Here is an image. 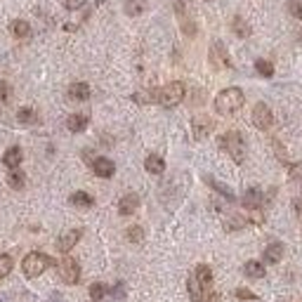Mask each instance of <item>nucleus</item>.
<instances>
[{"mask_svg":"<svg viewBox=\"0 0 302 302\" xmlns=\"http://www.w3.org/2000/svg\"><path fill=\"white\" fill-rule=\"evenodd\" d=\"M243 102H246V97H243L241 87H227L215 97V111L222 116H231L243 106Z\"/></svg>","mask_w":302,"mask_h":302,"instance_id":"nucleus-1","label":"nucleus"},{"mask_svg":"<svg viewBox=\"0 0 302 302\" xmlns=\"http://www.w3.org/2000/svg\"><path fill=\"white\" fill-rule=\"evenodd\" d=\"M220 147H222L236 163H243V158H246V142H243V137H241L239 130L224 132V135L220 137Z\"/></svg>","mask_w":302,"mask_h":302,"instance_id":"nucleus-2","label":"nucleus"},{"mask_svg":"<svg viewBox=\"0 0 302 302\" xmlns=\"http://www.w3.org/2000/svg\"><path fill=\"white\" fill-rule=\"evenodd\" d=\"M52 265V258L45 253H29L24 258V262H21V271H24L29 278H36L40 276L48 267Z\"/></svg>","mask_w":302,"mask_h":302,"instance_id":"nucleus-3","label":"nucleus"},{"mask_svg":"<svg viewBox=\"0 0 302 302\" xmlns=\"http://www.w3.org/2000/svg\"><path fill=\"white\" fill-rule=\"evenodd\" d=\"M184 83H179V80H173V83H168V85H163L158 90V104L163 106H177L182 99H184Z\"/></svg>","mask_w":302,"mask_h":302,"instance_id":"nucleus-4","label":"nucleus"},{"mask_svg":"<svg viewBox=\"0 0 302 302\" xmlns=\"http://www.w3.org/2000/svg\"><path fill=\"white\" fill-rule=\"evenodd\" d=\"M57 274H59V278H62L64 284L74 286V284H78V278H80V265L74 258H64L57 265Z\"/></svg>","mask_w":302,"mask_h":302,"instance_id":"nucleus-5","label":"nucleus"},{"mask_svg":"<svg viewBox=\"0 0 302 302\" xmlns=\"http://www.w3.org/2000/svg\"><path fill=\"white\" fill-rule=\"evenodd\" d=\"M253 125L258 130H269L271 125H274V113H271V109L265 104V102L255 104V109H253Z\"/></svg>","mask_w":302,"mask_h":302,"instance_id":"nucleus-6","label":"nucleus"},{"mask_svg":"<svg viewBox=\"0 0 302 302\" xmlns=\"http://www.w3.org/2000/svg\"><path fill=\"white\" fill-rule=\"evenodd\" d=\"M210 62L215 68H229V55L227 48L222 45V40H215L213 48H210Z\"/></svg>","mask_w":302,"mask_h":302,"instance_id":"nucleus-7","label":"nucleus"},{"mask_svg":"<svg viewBox=\"0 0 302 302\" xmlns=\"http://www.w3.org/2000/svg\"><path fill=\"white\" fill-rule=\"evenodd\" d=\"M90 166H92V173L97 175V177H104V179L113 177V173H116V166H113V160H111V158H104V156L95 158Z\"/></svg>","mask_w":302,"mask_h":302,"instance_id":"nucleus-8","label":"nucleus"},{"mask_svg":"<svg viewBox=\"0 0 302 302\" xmlns=\"http://www.w3.org/2000/svg\"><path fill=\"white\" fill-rule=\"evenodd\" d=\"M80 236H83L80 229H71V231L62 234L59 239H57V250H59V253H68V250H71V248H74L76 243L80 241Z\"/></svg>","mask_w":302,"mask_h":302,"instance_id":"nucleus-9","label":"nucleus"},{"mask_svg":"<svg viewBox=\"0 0 302 302\" xmlns=\"http://www.w3.org/2000/svg\"><path fill=\"white\" fill-rule=\"evenodd\" d=\"M191 130H194V137L196 140H205V137L213 132V121L208 116H196L194 123H191Z\"/></svg>","mask_w":302,"mask_h":302,"instance_id":"nucleus-10","label":"nucleus"},{"mask_svg":"<svg viewBox=\"0 0 302 302\" xmlns=\"http://www.w3.org/2000/svg\"><path fill=\"white\" fill-rule=\"evenodd\" d=\"M262 201H265V196H262V191L255 189V187L243 194V208H248V210H260L262 208Z\"/></svg>","mask_w":302,"mask_h":302,"instance_id":"nucleus-11","label":"nucleus"},{"mask_svg":"<svg viewBox=\"0 0 302 302\" xmlns=\"http://www.w3.org/2000/svg\"><path fill=\"white\" fill-rule=\"evenodd\" d=\"M137 208H140V196H137V194H125V196L118 201V213H121V215H132Z\"/></svg>","mask_w":302,"mask_h":302,"instance_id":"nucleus-12","label":"nucleus"},{"mask_svg":"<svg viewBox=\"0 0 302 302\" xmlns=\"http://www.w3.org/2000/svg\"><path fill=\"white\" fill-rule=\"evenodd\" d=\"M68 99H74V102L90 99V85L87 83H71L68 85Z\"/></svg>","mask_w":302,"mask_h":302,"instance_id":"nucleus-13","label":"nucleus"},{"mask_svg":"<svg viewBox=\"0 0 302 302\" xmlns=\"http://www.w3.org/2000/svg\"><path fill=\"white\" fill-rule=\"evenodd\" d=\"M21 160H24V151H21L19 147H10V149L5 151V156H3V163H5L10 170H12V168H19V166H21Z\"/></svg>","mask_w":302,"mask_h":302,"instance_id":"nucleus-14","label":"nucleus"},{"mask_svg":"<svg viewBox=\"0 0 302 302\" xmlns=\"http://www.w3.org/2000/svg\"><path fill=\"white\" fill-rule=\"evenodd\" d=\"M284 258V246L281 243H269L265 248V265H278Z\"/></svg>","mask_w":302,"mask_h":302,"instance_id":"nucleus-15","label":"nucleus"},{"mask_svg":"<svg viewBox=\"0 0 302 302\" xmlns=\"http://www.w3.org/2000/svg\"><path fill=\"white\" fill-rule=\"evenodd\" d=\"M87 123H90V118H87L85 113H71V116L66 118V128L71 130V132H83V130L87 128Z\"/></svg>","mask_w":302,"mask_h":302,"instance_id":"nucleus-16","label":"nucleus"},{"mask_svg":"<svg viewBox=\"0 0 302 302\" xmlns=\"http://www.w3.org/2000/svg\"><path fill=\"white\" fill-rule=\"evenodd\" d=\"M187 288H189V297L194 302H205V288L198 284V278L194 276V274L189 276V284H187Z\"/></svg>","mask_w":302,"mask_h":302,"instance_id":"nucleus-17","label":"nucleus"},{"mask_svg":"<svg viewBox=\"0 0 302 302\" xmlns=\"http://www.w3.org/2000/svg\"><path fill=\"white\" fill-rule=\"evenodd\" d=\"M144 168H147V173H151V175H163V170H166V160L160 158V156L151 154V156H147V160H144Z\"/></svg>","mask_w":302,"mask_h":302,"instance_id":"nucleus-18","label":"nucleus"},{"mask_svg":"<svg viewBox=\"0 0 302 302\" xmlns=\"http://www.w3.org/2000/svg\"><path fill=\"white\" fill-rule=\"evenodd\" d=\"M243 274L250 278H262L265 276V265L258 262V260H248L246 265H243Z\"/></svg>","mask_w":302,"mask_h":302,"instance_id":"nucleus-19","label":"nucleus"},{"mask_svg":"<svg viewBox=\"0 0 302 302\" xmlns=\"http://www.w3.org/2000/svg\"><path fill=\"white\" fill-rule=\"evenodd\" d=\"M194 276L198 278V284L203 286L205 290L210 288V284H213V269H210L208 265H198L196 271H194Z\"/></svg>","mask_w":302,"mask_h":302,"instance_id":"nucleus-20","label":"nucleus"},{"mask_svg":"<svg viewBox=\"0 0 302 302\" xmlns=\"http://www.w3.org/2000/svg\"><path fill=\"white\" fill-rule=\"evenodd\" d=\"M71 203H74L76 208H92L95 198L90 196L87 191H76V194H71Z\"/></svg>","mask_w":302,"mask_h":302,"instance_id":"nucleus-21","label":"nucleus"},{"mask_svg":"<svg viewBox=\"0 0 302 302\" xmlns=\"http://www.w3.org/2000/svg\"><path fill=\"white\" fill-rule=\"evenodd\" d=\"M147 10V0H125V14L128 17H137Z\"/></svg>","mask_w":302,"mask_h":302,"instance_id":"nucleus-22","label":"nucleus"},{"mask_svg":"<svg viewBox=\"0 0 302 302\" xmlns=\"http://www.w3.org/2000/svg\"><path fill=\"white\" fill-rule=\"evenodd\" d=\"M7 184L12 187V189H24V184H26L24 173H21L19 168H12V170H10V175H7Z\"/></svg>","mask_w":302,"mask_h":302,"instance_id":"nucleus-23","label":"nucleus"},{"mask_svg":"<svg viewBox=\"0 0 302 302\" xmlns=\"http://www.w3.org/2000/svg\"><path fill=\"white\" fill-rule=\"evenodd\" d=\"M12 33L17 38H29V36H31V26L26 24L24 19H14V21H12Z\"/></svg>","mask_w":302,"mask_h":302,"instance_id":"nucleus-24","label":"nucleus"},{"mask_svg":"<svg viewBox=\"0 0 302 302\" xmlns=\"http://www.w3.org/2000/svg\"><path fill=\"white\" fill-rule=\"evenodd\" d=\"M231 29H234V33L239 38H246V36H250V26L243 21L241 17H234V24H231Z\"/></svg>","mask_w":302,"mask_h":302,"instance_id":"nucleus-25","label":"nucleus"},{"mask_svg":"<svg viewBox=\"0 0 302 302\" xmlns=\"http://www.w3.org/2000/svg\"><path fill=\"white\" fill-rule=\"evenodd\" d=\"M255 71H258L260 76H265V78H271V76H274V66H271V62H267V59H258V62H255Z\"/></svg>","mask_w":302,"mask_h":302,"instance_id":"nucleus-26","label":"nucleus"},{"mask_svg":"<svg viewBox=\"0 0 302 302\" xmlns=\"http://www.w3.org/2000/svg\"><path fill=\"white\" fill-rule=\"evenodd\" d=\"M17 118H19V123H24V125H33L38 121V116H36L33 109H19Z\"/></svg>","mask_w":302,"mask_h":302,"instance_id":"nucleus-27","label":"nucleus"},{"mask_svg":"<svg viewBox=\"0 0 302 302\" xmlns=\"http://www.w3.org/2000/svg\"><path fill=\"white\" fill-rule=\"evenodd\" d=\"M288 177H290V182H293V184H297V187L302 184V163H293V166H290Z\"/></svg>","mask_w":302,"mask_h":302,"instance_id":"nucleus-28","label":"nucleus"},{"mask_svg":"<svg viewBox=\"0 0 302 302\" xmlns=\"http://www.w3.org/2000/svg\"><path fill=\"white\" fill-rule=\"evenodd\" d=\"M12 271V258L10 255H0V278H5Z\"/></svg>","mask_w":302,"mask_h":302,"instance_id":"nucleus-29","label":"nucleus"},{"mask_svg":"<svg viewBox=\"0 0 302 302\" xmlns=\"http://www.w3.org/2000/svg\"><path fill=\"white\" fill-rule=\"evenodd\" d=\"M104 295H106L104 284H92V286H90V297H92V302H99Z\"/></svg>","mask_w":302,"mask_h":302,"instance_id":"nucleus-30","label":"nucleus"},{"mask_svg":"<svg viewBox=\"0 0 302 302\" xmlns=\"http://www.w3.org/2000/svg\"><path fill=\"white\" fill-rule=\"evenodd\" d=\"M144 239V231H142V227H130L128 229V241H132V243H140V241Z\"/></svg>","mask_w":302,"mask_h":302,"instance_id":"nucleus-31","label":"nucleus"},{"mask_svg":"<svg viewBox=\"0 0 302 302\" xmlns=\"http://www.w3.org/2000/svg\"><path fill=\"white\" fill-rule=\"evenodd\" d=\"M239 300H258V295H255L253 290H248V288H236V293H234Z\"/></svg>","mask_w":302,"mask_h":302,"instance_id":"nucleus-32","label":"nucleus"},{"mask_svg":"<svg viewBox=\"0 0 302 302\" xmlns=\"http://www.w3.org/2000/svg\"><path fill=\"white\" fill-rule=\"evenodd\" d=\"M210 184L215 187L217 191H220V194H222V196H227L229 201H234V194H231V191H229V187H224V184H220V182H215V179H210Z\"/></svg>","mask_w":302,"mask_h":302,"instance_id":"nucleus-33","label":"nucleus"},{"mask_svg":"<svg viewBox=\"0 0 302 302\" xmlns=\"http://www.w3.org/2000/svg\"><path fill=\"white\" fill-rule=\"evenodd\" d=\"M288 12L293 14L295 19H300V21H302V3H295V0L288 3Z\"/></svg>","mask_w":302,"mask_h":302,"instance_id":"nucleus-34","label":"nucleus"},{"mask_svg":"<svg viewBox=\"0 0 302 302\" xmlns=\"http://www.w3.org/2000/svg\"><path fill=\"white\" fill-rule=\"evenodd\" d=\"M10 99V85L5 80H0V102H7Z\"/></svg>","mask_w":302,"mask_h":302,"instance_id":"nucleus-35","label":"nucleus"},{"mask_svg":"<svg viewBox=\"0 0 302 302\" xmlns=\"http://www.w3.org/2000/svg\"><path fill=\"white\" fill-rule=\"evenodd\" d=\"M64 5H66V10H80L85 5V0H64Z\"/></svg>","mask_w":302,"mask_h":302,"instance_id":"nucleus-36","label":"nucleus"},{"mask_svg":"<svg viewBox=\"0 0 302 302\" xmlns=\"http://www.w3.org/2000/svg\"><path fill=\"white\" fill-rule=\"evenodd\" d=\"M189 3H191V0H175V5H177V12H179V14H184V10L189 7Z\"/></svg>","mask_w":302,"mask_h":302,"instance_id":"nucleus-37","label":"nucleus"},{"mask_svg":"<svg viewBox=\"0 0 302 302\" xmlns=\"http://www.w3.org/2000/svg\"><path fill=\"white\" fill-rule=\"evenodd\" d=\"M293 205H295V215H297V220H300V224H302V198H295Z\"/></svg>","mask_w":302,"mask_h":302,"instance_id":"nucleus-38","label":"nucleus"}]
</instances>
